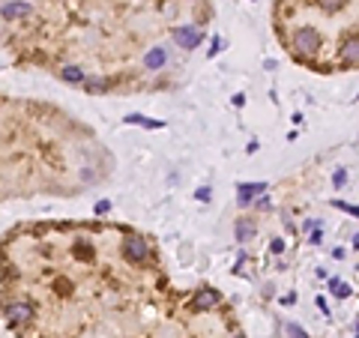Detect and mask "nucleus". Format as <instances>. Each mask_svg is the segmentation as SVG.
<instances>
[{"instance_id": "f257e3e1", "label": "nucleus", "mask_w": 359, "mask_h": 338, "mask_svg": "<svg viewBox=\"0 0 359 338\" xmlns=\"http://www.w3.org/2000/svg\"><path fill=\"white\" fill-rule=\"evenodd\" d=\"M294 45H297V51L300 54H318L321 51V33L315 30V27H303L297 36H294Z\"/></svg>"}, {"instance_id": "f03ea898", "label": "nucleus", "mask_w": 359, "mask_h": 338, "mask_svg": "<svg viewBox=\"0 0 359 338\" xmlns=\"http://www.w3.org/2000/svg\"><path fill=\"white\" fill-rule=\"evenodd\" d=\"M6 318H9L12 327H21V324H27V321L33 318V309H30L27 303H15V306L6 309Z\"/></svg>"}, {"instance_id": "7ed1b4c3", "label": "nucleus", "mask_w": 359, "mask_h": 338, "mask_svg": "<svg viewBox=\"0 0 359 338\" xmlns=\"http://www.w3.org/2000/svg\"><path fill=\"white\" fill-rule=\"evenodd\" d=\"M174 39L180 42V48H198L201 45V33L195 27H177L174 30Z\"/></svg>"}, {"instance_id": "20e7f679", "label": "nucleus", "mask_w": 359, "mask_h": 338, "mask_svg": "<svg viewBox=\"0 0 359 338\" xmlns=\"http://www.w3.org/2000/svg\"><path fill=\"white\" fill-rule=\"evenodd\" d=\"M165 63H168V51H165V48H150V51H147V57H144V66H147L150 72L162 69Z\"/></svg>"}, {"instance_id": "39448f33", "label": "nucleus", "mask_w": 359, "mask_h": 338, "mask_svg": "<svg viewBox=\"0 0 359 338\" xmlns=\"http://www.w3.org/2000/svg\"><path fill=\"white\" fill-rule=\"evenodd\" d=\"M123 252H126V258H129V261H144V258L150 255V249H147V243H144V240H129Z\"/></svg>"}, {"instance_id": "423d86ee", "label": "nucleus", "mask_w": 359, "mask_h": 338, "mask_svg": "<svg viewBox=\"0 0 359 338\" xmlns=\"http://www.w3.org/2000/svg\"><path fill=\"white\" fill-rule=\"evenodd\" d=\"M0 12H3V18H27L33 12V6L30 3H6Z\"/></svg>"}, {"instance_id": "0eeeda50", "label": "nucleus", "mask_w": 359, "mask_h": 338, "mask_svg": "<svg viewBox=\"0 0 359 338\" xmlns=\"http://www.w3.org/2000/svg\"><path fill=\"white\" fill-rule=\"evenodd\" d=\"M261 192H267V183H255V186L243 183V186H240V204H243V207H249V201H252L255 195H261Z\"/></svg>"}, {"instance_id": "6e6552de", "label": "nucleus", "mask_w": 359, "mask_h": 338, "mask_svg": "<svg viewBox=\"0 0 359 338\" xmlns=\"http://www.w3.org/2000/svg\"><path fill=\"white\" fill-rule=\"evenodd\" d=\"M219 303V294L216 291H201L198 297H195V306L198 309H210V306H216Z\"/></svg>"}, {"instance_id": "1a4fd4ad", "label": "nucleus", "mask_w": 359, "mask_h": 338, "mask_svg": "<svg viewBox=\"0 0 359 338\" xmlns=\"http://www.w3.org/2000/svg\"><path fill=\"white\" fill-rule=\"evenodd\" d=\"M60 78L69 81V84H81V81H84V72H81L78 66H66V69L60 72Z\"/></svg>"}, {"instance_id": "9d476101", "label": "nucleus", "mask_w": 359, "mask_h": 338, "mask_svg": "<svg viewBox=\"0 0 359 338\" xmlns=\"http://www.w3.org/2000/svg\"><path fill=\"white\" fill-rule=\"evenodd\" d=\"M126 123H132V126H147V129H159V126H162L159 120H147L144 114H129Z\"/></svg>"}, {"instance_id": "9b49d317", "label": "nucleus", "mask_w": 359, "mask_h": 338, "mask_svg": "<svg viewBox=\"0 0 359 338\" xmlns=\"http://www.w3.org/2000/svg\"><path fill=\"white\" fill-rule=\"evenodd\" d=\"M81 84H84L87 93H105L108 90V81H99V78H84Z\"/></svg>"}, {"instance_id": "f8f14e48", "label": "nucleus", "mask_w": 359, "mask_h": 338, "mask_svg": "<svg viewBox=\"0 0 359 338\" xmlns=\"http://www.w3.org/2000/svg\"><path fill=\"white\" fill-rule=\"evenodd\" d=\"M357 48H359V42H357V39H351V42L345 45V60H348V63H357V54H359Z\"/></svg>"}, {"instance_id": "ddd939ff", "label": "nucleus", "mask_w": 359, "mask_h": 338, "mask_svg": "<svg viewBox=\"0 0 359 338\" xmlns=\"http://www.w3.org/2000/svg\"><path fill=\"white\" fill-rule=\"evenodd\" d=\"M237 237H240V240H249V237H252V225H249V222H240V225H237Z\"/></svg>"}, {"instance_id": "4468645a", "label": "nucleus", "mask_w": 359, "mask_h": 338, "mask_svg": "<svg viewBox=\"0 0 359 338\" xmlns=\"http://www.w3.org/2000/svg\"><path fill=\"white\" fill-rule=\"evenodd\" d=\"M333 291H336V297H351V285H345V282H333Z\"/></svg>"}, {"instance_id": "2eb2a0df", "label": "nucleus", "mask_w": 359, "mask_h": 338, "mask_svg": "<svg viewBox=\"0 0 359 338\" xmlns=\"http://www.w3.org/2000/svg\"><path fill=\"white\" fill-rule=\"evenodd\" d=\"M285 330H288V333H291V338H309V336H306V330H300V327H297V324H288V327H285Z\"/></svg>"}, {"instance_id": "dca6fc26", "label": "nucleus", "mask_w": 359, "mask_h": 338, "mask_svg": "<svg viewBox=\"0 0 359 338\" xmlns=\"http://www.w3.org/2000/svg\"><path fill=\"white\" fill-rule=\"evenodd\" d=\"M195 195H198V201H210V189H207V186H204V189H198Z\"/></svg>"}, {"instance_id": "f3484780", "label": "nucleus", "mask_w": 359, "mask_h": 338, "mask_svg": "<svg viewBox=\"0 0 359 338\" xmlns=\"http://www.w3.org/2000/svg\"><path fill=\"white\" fill-rule=\"evenodd\" d=\"M108 210H111V201H99L96 204V213H108Z\"/></svg>"}, {"instance_id": "a211bd4d", "label": "nucleus", "mask_w": 359, "mask_h": 338, "mask_svg": "<svg viewBox=\"0 0 359 338\" xmlns=\"http://www.w3.org/2000/svg\"><path fill=\"white\" fill-rule=\"evenodd\" d=\"M345 180H348V174H345V171H336V186H345Z\"/></svg>"}, {"instance_id": "6ab92c4d", "label": "nucleus", "mask_w": 359, "mask_h": 338, "mask_svg": "<svg viewBox=\"0 0 359 338\" xmlns=\"http://www.w3.org/2000/svg\"><path fill=\"white\" fill-rule=\"evenodd\" d=\"M345 6V0H327V9H342Z\"/></svg>"}, {"instance_id": "aec40b11", "label": "nucleus", "mask_w": 359, "mask_h": 338, "mask_svg": "<svg viewBox=\"0 0 359 338\" xmlns=\"http://www.w3.org/2000/svg\"><path fill=\"white\" fill-rule=\"evenodd\" d=\"M270 249H273V252H276V255H279V252H285V243H282V240H276V243H273V246H270Z\"/></svg>"}, {"instance_id": "412c9836", "label": "nucleus", "mask_w": 359, "mask_h": 338, "mask_svg": "<svg viewBox=\"0 0 359 338\" xmlns=\"http://www.w3.org/2000/svg\"><path fill=\"white\" fill-rule=\"evenodd\" d=\"M318 306L324 309V315H330V306H327V300H324V297H318Z\"/></svg>"}, {"instance_id": "4be33fe9", "label": "nucleus", "mask_w": 359, "mask_h": 338, "mask_svg": "<svg viewBox=\"0 0 359 338\" xmlns=\"http://www.w3.org/2000/svg\"><path fill=\"white\" fill-rule=\"evenodd\" d=\"M234 338H243V336H234Z\"/></svg>"}]
</instances>
